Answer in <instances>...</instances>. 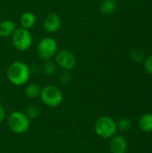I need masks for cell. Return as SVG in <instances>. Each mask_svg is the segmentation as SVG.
Instances as JSON below:
<instances>
[{"mask_svg":"<svg viewBox=\"0 0 152 153\" xmlns=\"http://www.w3.org/2000/svg\"><path fill=\"white\" fill-rule=\"evenodd\" d=\"M6 76L13 85L22 86L26 84L30 79V66L22 61L13 62L7 68Z\"/></svg>","mask_w":152,"mask_h":153,"instance_id":"6da1fadb","label":"cell"},{"mask_svg":"<svg viewBox=\"0 0 152 153\" xmlns=\"http://www.w3.org/2000/svg\"><path fill=\"white\" fill-rule=\"evenodd\" d=\"M117 127L115 120L109 117L103 116L99 117L94 124V131L98 136L103 139H108L114 136Z\"/></svg>","mask_w":152,"mask_h":153,"instance_id":"7a4b0ae2","label":"cell"},{"mask_svg":"<svg viewBox=\"0 0 152 153\" xmlns=\"http://www.w3.org/2000/svg\"><path fill=\"white\" fill-rule=\"evenodd\" d=\"M7 125L13 133L16 134H22L29 130L30 119L26 114L21 111H13L7 118Z\"/></svg>","mask_w":152,"mask_h":153,"instance_id":"3957f363","label":"cell"},{"mask_svg":"<svg viewBox=\"0 0 152 153\" xmlns=\"http://www.w3.org/2000/svg\"><path fill=\"white\" fill-rule=\"evenodd\" d=\"M41 101L49 108H56L63 101V93L55 85H47L41 89L39 95Z\"/></svg>","mask_w":152,"mask_h":153,"instance_id":"277c9868","label":"cell"},{"mask_svg":"<svg viewBox=\"0 0 152 153\" xmlns=\"http://www.w3.org/2000/svg\"><path fill=\"white\" fill-rule=\"evenodd\" d=\"M12 37V44L18 51L28 50L32 44V35L29 30L22 27L16 28Z\"/></svg>","mask_w":152,"mask_h":153,"instance_id":"5b68a950","label":"cell"},{"mask_svg":"<svg viewBox=\"0 0 152 153\" xmlns=\"http://www.w3.org/2000/svg\"><path fill=\"white\" fill-rule=\"evenodd\" d=\"M57 52V43L51 37L41 39L37 46V53L39 58L43 61L51 60Z\"/></svg>","mask_w":152,"mask_h":153,"instance_id":"8992f818","label":"cell"},{"mask_svg":"<svg viewBox=\"0 0 152 153\" xmlns=\"http://www.w3.org/2000/svg\"><path fill=\"white\" fill-rule=\"evenodd\" d=\"M54 57H55V63L64 70L71 71L76 65L75 56L70 50L67 49L57 50Z\"/></svg>","mask_w":152,"mask_h":153,"instance_id":"52a82bcc","label":"cell"},{"mask_svg":"<svg viewBox=\"0 0 152 153\" xmlns=\"http://www.w3.org/2000/svg\"><path fill=\"white\" fill-rule=\"evenodd\" d=\"M44 30L47 33H55L61 27V18L55 13H48L43 21Z\"/></svg>","mask_w":152,"mask_h":153,"instance_id":"ba28073f","label":"cell"},{"mask_svg":"<svg viewBox=\"0 0 152 153\" xmlns=\"http://www.w3.org/2000/svg\"><path fill=\"white\" fill-rule=\"evenodd\" d=\"M110 151L112 153H125L127 150V142L121 134H115L110 138Z\"/></svg>","mask_w":152,"mask_h":153,"instance_id":"9c48e42d","label":"cell"},{"mask_svg":"<svg viewBox=\"0 0 152 153\" xmlns=\"http://www.w3.org/2000/svg\"><path fill=\"white\" fill-rule=\"evenodd\" d=\"M16 30V24L12 20H3L0 22V37L7 38L12 36Z\"/></svg>","mask_w":152,"mask_h":153,"instance_id":"30bf717a","label":"cell"},{"mask_svg":"<svg viewBox=\"0 0 152 153\" xmlns=\"http://www.w3.org/2000/svg\"><path fill=\"white\" fill-rule=\"evenodd\" d=\"M36 16L32 12H24L20 16V24L21 27L26 30H30L36 23Z\"/></svg>","mask_w":152,"mask_h":153,"instance_id":"8fae6325","label":"cell"},{"mask_svg":"<svg viewBox=\"0 0 152 153\" xmlns=\"http://www.w3.org/2000/svg\"><path fill=\"white\" fill-rule=\"evenodd\" d=\"M116 10V3L115 0H104L99 6V11L103 15L108 16L113 14Z\"/></svg>","mask_w":152,"mask_h":153,"instance_id":"7c38bea8","label":"cell"},{"mask_svg":"<svg viewBox=\"0 0 152 153\" xmlns=\"http://www.w3.org/2000/svg\"><path fill=\"white\" fill-rule=\"evenodd\" d=\"M139 127L144 133L152 132V114L147 113L141 117L139 120Z\"/></svg>","mask_w":152,"mask_h":153,"instance_id":"4fadbf2b","label":"cell"},{"mask_svg":"<svg viewBox=\"0 0 152 153\" xmlns=\"http://www.w3.org/2000/svg\"><path fill=\"white\" fill-rule=\"evenodd\" d=\"M41 92L40 87L36 83H28L24 89V93L29 99H36L39 97Z\"/></svg>","mask_w":152,"mask_h":153,"instance_id":"5bb4252c","label":"cell"},{"mask_svg":"<svg viewBox=\"0 0 152 153\" xmlns=\"http://www.w3.org/2000/svg\"><path fill=\"white\" fill-rule=\"evenodd\" d=\"M42 73L47 76H52L56 72V64L53 62L52 60H47L44 61L41 66Z\"/></svg>","mask_w":152,"mask_h":153,"instance_id":"9a60e30c","label":"cell"},{"mask_svg":"<svg viewBox=\"0 0 152 153\" xmlns=\"http://www.w3.org/2000/svg\"><path fill=\"white\" fill-rule=\"evenodd\" d=\"M116 127L123 132L128 131L132 127V121L127 117H122L116 122Z\"/></svg>","mask_w":152,"mask_h":153,"instance_id":"2e32d148","label":"cell"},{"mask_svg":"<svg viewBox=\"0 0 152 153\" xmlns=\"http://www.w3.org/2000/svg\"><path fill=\"white\" fill-rule=\"evenodd\" d=\"M39 110L37 107L35 106H30L28 107L26 110V116L29 117V119H35L39 117Z\"/></svg>","mask_w":152,"mask_h":153,"instance_id":"e0dca14e","label":"cell"},{"mask_svg":"<svg viewBox=\"0 0 152 153\" xmlns=\"http://www.w3.org/2000/svg\"><path fill=\"white\" fill-rule=\"evenodd\" d=\"M144 57V53L142 50L141 49H133L131 52V58L132 60L135 61V62H141L142 61Z\"/></svg>","mask_w":152,"mask_h":153,"instance_id":"ac0fdd59","label":"cell"},{"mask_svg":"<svg viewBox=\"0 0 152 153\" xmlns=\"http://www.w3.org/2000/svg\"><path fill=\"white\" fill-rule=\"evenodd\" d=\"M71 79H72V75L70 74V71H66V70H64V72L60 74V77H59L60 82L62 84L69 83L71 82Z\"/></svg>","mask_w":152,"mask_h":153,"instance_id":"d6986e66","label":"cell"},{"mask_svg":"<svg viewBox=\"0 0 152 153\" xmlns=\"http://www.w3.org/2000/svg\"><path fill=\"white\" fill-rule=\"evenodd\" d=\"M144 68L146 70V72L152 75V55L149 56L144 62Z\"/></svg>","mask_w":152,"mask_h":153,"instance_id":"ffe728a7","label":"cell"},{"mask_svg":"<svg viewBox=\"0 0 152 153\" xmlns=\"http://www.w3.org/2000/svg\"><path fill=\"white\" fill-rule=\"evenodd\" d=\"M4 117H5V111L4 109L3 106L0 104V123L4 119Z\"/></svg>","mask_w":152,"mask_h":153,"instance_id":"44dd1931","label":"cell"}]
</instances>
